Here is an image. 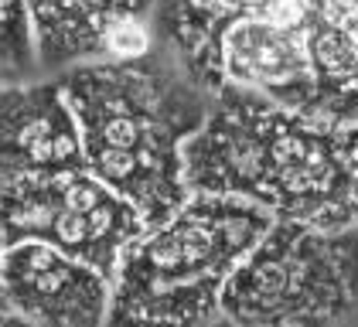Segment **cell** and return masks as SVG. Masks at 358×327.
Listing matches in <instances>:
<instances>
[{"instance_id":"6da1fadb","label":"cell","mask_w":358,"mask_h":327,"mask_svg":"<svg viewBox=\"0 0 358 327\" xmlns=\"http://www.w3.org/2000/svg\"><path fill=\"white\" fill-rule=\"evenodd\" d=\"M185 164L192 191L243 198L307 225H358V126L222 89Z\"/></svg>"},{"instance_id":"7a4b0ae2","label":"cell","mask_w":358,"mask_h":327,"mask_svg":"<svg viewBox=\"0 0 358 327\" xmlns=\"http://www.w3.org/2000/svg\"><path fill=\"white\" fill-rule=\"evenodd\" d=\"M58 82L79 119L85 167L134 201L147 225L171 215L192 194L185 154L212 96L157 41L143 54L72 65Z\"/></svg>"},{"instance_id":"3957f363","label":"cell","mask_w":358,"mask_h":327,"mask_svg":"<svg viewBox=\"0 0 358 327\" xmlns=\"http://www.w3.org/2000/svg\"><path fill=\"white\" fill-rule=\"evenodd\" d=\"M273 215L243 198L192 191L140 232L113 276V324H205L222 317V290Z\"/></svg>"},{"instance_id":"277c9868","label":"cell","mask_w":358,"mask_h":327,"mask_svg":"<svg viewBox=\"0 0 358 327\" xmlns=\"http://www.w3.org/2000/svg\"><path fill=\"white\" fill-rule=\"evenodd\" d=\"M222 317L249 327L358 321V225L273 218L229 276Z\"/></svg>"},{"instance_id":"5b68a950","label":"cell","mask_w":358,"mask_h":327,"mask_svg":"<svg viewBox=\"0 0 358 327\" xmlns=\"http://www.w3.org/2000/svg\"><path fill=\"white\" fill-rule=\"evenodd\" d=\"M147 221L120 191L89 167L58 174L0 177V239L3 245L38 239L116 276L120 259Z\"/></svg>"},{"instance_id":"8992f818","label":"cell","mask_w":358,"mask_h":327,"mask_svg":"<svg viewBox=\"0 0 358 327\" xmlns=\"http://www.w3.org/2000/svg\"><path fill=\"white\" fill-rule=\"evenodd\" d=\"M0 293L14 321L89 327L110 317L113 279L55 245L24 239L3 249Z\"/></svg>"},{"instance_id":"52a82bcc","label":"cell","mask_w":358,"mask_h":327,"mask_svg":"<svg viewBox=\"0 0 358 327\" xmlns=\"http://www.w3.org/2000/svg\"><path fill=\"white\" fill-rule=\"evenodd\" d=\"M38 65L65 72L96 58H127L154 48L157 0H28Z\"/></svg>"},{"instance_id":"ba28073f","label":"cell","mask_w":358,"mask_h":327,"mask_svg":"<svg viewBox=\"0 0 358 327\" xmlns=\"http://www.w3.org/2000/svg\"><path fill=\"white\" fill-rule=\"evenodd\" d=\"M215 79L219 92L246 89L290 109H310L307 10L249 17L225 27L215 48Z\"/></svg>"},{"instance_id":"9c48e42d","label":"cell","mask_w":358,"mask_h":327,"mask_svg":"<svg viewBox=\"0 0 358 327\" xmlns=\"http://www.w3.org/2000/svg\"><path fill=\"white\" fill-rule=\"evenodd\" d=\"M85 167L83 133L62 82L0 85V177Z\"/></svg>"},{"instance_id":"30bf717a","label":"cell","mask_w":358,"mask_h":327,"mask_svg":"<svg viewBox=\"0 0 358 327\" xmlns=\"http://www.w3.org/2000/svg\"><path fill=\"white\" fill-rule=\"evenodd\" d=\"M307 0H157L154 41L164 48L188 79L212 99L219 92L215 48L225 27L249 17L303 14Z\"/></svg>"},{"instance_id":"8fae6325","label":"cell","mask_w":358,"mask_h":327,"mask_svg":"<svg viewBox=\"0 0 358 327\" xmlns=\"http://www.w3.org/2000/svg\"><path fill=\"white\" fill-rule=\"evenodd\" d=\"M310 109L358 126V0H307Z\"/></svg>"},{"instance_id":"7c38bea8","label":"cell","mask_w":358,"mask_h":327,"mask_svg":"<svg viewBox=\"0 0 358 327\" xmlns=\"http://www.w3.org/2000/svg\"><path fill=\"white\" fill-rule=\"evenodd\" d=\"M34 24L28 0H0V85L24 82L38 72Z\"/></svg>"},{"instance_id":"4fadbf2b","label":"cell","mask_w":358,"mask_h":327,"mask_svg":"<svg viewBox=\"0 0 358 327\" xmlns=\"http://www.w3.org/2000/svg\"><path fill=\"white\" fill-rule=\"evenodd\" d=\"M3 249H7V245H3V239H0V259H3ZM10 321H14V314L7 310V303H3V293H0V324H10Z\"/></svg>"}]
</instances>
